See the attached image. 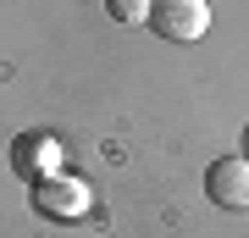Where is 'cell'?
<instances>
[{"label":"cell","mask_w":249,"mask_h":238,"mask_svg":"<svg viewBox=\"0 0 249 238\" xmlns=\"http://www.w3.org/2000/svg\"><path fill=\"white\" fill-rule=\"evenodd\" d=\"M34 205L45 216H83L89 211V183H78V177H50V183H39V194H34Z\"/></svg>","instance_id":"3957f363"},{"label":"cell","mask_w":249,"mask_h":238,"mask_svg":"<svg viewBox=\"0 0 249 238\" xmlns=\"http://www.w3.org/2000/svg\"><path fill=\"white\" fill-rule=\"evenodd\" d=\"M150 28L160 39L194 44V39H205V28H211V6H205V0H155Z\"/></svg>","instance_id":"6da1fadb"},{"label":"cell","mask_w":249,"mask_h":238,"mask_svg":"<svg viewBox=\"0 0 249 238\" xmlns=\"http://www.w3.org/2000/svg\"><path fill=\"white\" fill-rule=\"evenodd\" d=\"M28 161H55V139H22L17 144V166L28 172Z\"/></svg>","instance_id":"5b68a950"},{"label":"cell","mask_w":249,"mask_h":238,"mask_svg":"<svg viewBox=\"0 0 249 238\" xmlns=\"http://www.w3.org/2000/svg\"><path fill=\"white\" fill-rule=\"evenodd\" d=\"M205 194L211 205H222V211H249V161L244 155H222L205 166Z\"/></svg>","instance_id":"7a4b0ae2"},{"label":"cell","mask_w":249,"mask_h":238,"mask_svg":"<svg viewBox=\"0 0 249 238\" xmlns=\"http://www.w3.org/2000/svg\"><path fill=\"white\" fill-rule=\"evenodd\" d=\"M106 11H111L116 22H150L155 0H106Z\"/></svg>","instance_id":"277c9868"},{"label":"cell","mask_w":249,"mask_h":238,"mask_svg":"<svg viewBox=\"0 0 249 238\" xmlns=\"http://www.w3.org/2000/svg\"><path fill=\"white\" fill-rule=\"evenodd\" d=\"M244 150H249V128H244ZM244 161H249V155H244Z\"/></svg>","instance_id":"8992f818"}]
</instances>
